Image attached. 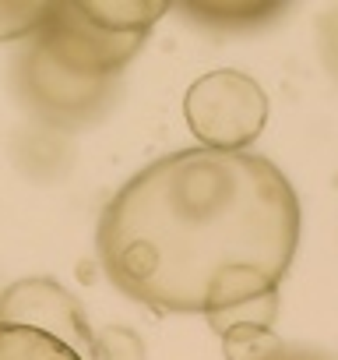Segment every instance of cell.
I'll use <instances>...</instances> for the list:
<instances>
[{
    "mask_svg": "<svg viewBox=\"0 0 338 360\" xmlns=\"http://www.w3.org/2000/svg\"><path fill=\"white\" fill-rule=\"evenodd\" d=\"M278 346H282V339L275 335V328L236 325V328L222 332V353H226V360H268Z\"/></svg>",
    "mask_w": 338,
    "mask_h": 360,
    "instance_id": "30bf717a",
    "label": "cell"
},
{
    "mask_svg": "<svg viewBox=\"0 0 338 360\" xmlns=\"http://www.w3.org/2000/svg\"><path fill=\"white\" fill-rule=\"evenodd\" d=\"M0 325L43 332L71 346L81 360H92L95 328L88 325L81 300L50 276H29L0 290Z\"/></svg>",
    "mask_w": 338,
    "mask_h": 360,
    "instance_id": "277c9868",
    "label": "cell"
},
{
    "mask_svg": "<svg viewBox=\"0 0 338 360\" xmlns=\"http://www.w3.org/2000/svg\"><path fill=\"white\" fill-rule=\"evenodd\" d=\"M11 82L22 106L36 120L60 131H78L102 120L120 96V78H88L57 60L39 39H29L18 50Z\"/></svg>",
    "mask_w": 338,
    "mask_h": 360,
    "instance_id": "7a4b0ae2",
    "label": "cell"
},
{
    "mask_svg": "<svg viewBox=\"0 0 338 360\" xmlns=\"http://www.w3.org/2000/svg\"><path fill=\"white\" fill-rule=\"evenodd\" d=\"M0 360H81L71 346L18 325H0Z\"/></svg>",
    "mask_w": 338,
    "mask_h": 360,
    "instance_id": "ba28073f",
    "label": "cell"
},
{
    "mask_svg": "<svg viewBox=\"0 0 338 360\" xmlns=\"http://www.w3.org/2000/svg\"><path fill=\"white\" fill-rule=\"evenodd\" d=\"M299 223V198L271 159L194 145L148 162L106 202L95 255L130 300L212 318L282 290Z\"/></svg>",
    "mask_w": 338,
    "mask_h": 360,
    "instance_id": "6da1fadb",
    "label": "cell"
},
{
    "mask_svg": "<svg viewBox=\"0 0 338 360\" xmlns=\"http://www.w3.org/2000/svg\"><path fill=\"white\" fill-rule=\"evenodd\" d=\"M180 11L191 22L215 32H250L282 18L289 4H282V0H187V4H180Z\"/></svg>",
    "mask_w": 338,
    "mask_h": 360,
    "instance_id": "8992f818",
    "label": "cell"
},
{
    "mask_svg": "<svg viewBox=\"0 0 338 360\" xmlns=\"http://www.w3.org/2000/svg\"><path fill=\"white\" fill-rule=\"evenodd\" d=\"M50 15V4L43 0H0V43L32 39Z\"/></svg>",
    "mask_w": 338,
    "mask_h": 360,
    "instance_id": "9c48e42d",
    "label": "cell"
},
{
    "mask_svg": "<svg viewBox=\"0 0 338 360\" xmlns=\"http://www.w3.org/2000/svg\"><path fill=\"white\" fill-rule=\"evenodd\" d=\"M92 360H144V339L130 325H106L95 332Z\"/></svg>",
    "mask_w": 338,
    "mask_h": 360,
    "instance_id": "8fae6325",
    "label": "cell"
},
{
    "mask_svg": "<svg viewBox=\"0 0 338 360\" xmlns=\"http://www.w3.org/2000/svg\"><path fill=\"white\" fill-rule=\"evenodd\" d=\"M32 39H39L57 60L88 78H120V71L141 53L148 36L106 32L95 22H88L78 11V4L60 0V4H50V15Z\"/></svg>",
    "mask_w": 338,
    "mask_h": 360,
    "instance_id": "5b68a950",
    "label": "cell"
},
{
    "mask_svg": "<svg viewBox=\"0 0 338 360\" xmlns=\"http://www.w3.org/2000/svg\"><path fill=\"white\" fill-rule=\"evenodd\" d=\"M184 120L201 148L247 152L268 124V92L243 71H208L187 89Z\"/></svg>",
    "mask_w": 338,
    "mask_h": 360,
    "instance_id": "3957f363",
    "label": "cell"
},
{
    "mask_svg": "<svg viewBox=\"0 0 338 360\" xmlns=\"http://www.w3.org/2000/svg\"><path fill=\"white\" fill-rule=\"evenodd\" d=\"M268 360H331L327 353H320V349H306V346H278Z\"/></svg>",
    "mask_w": 338,
    "mask_h": 360,
    "instance_id": "4fadbf2b",
    "label": "cell"
},
{
    "mask_svg": "<svg viewBox=\"0 0 338 360\" xmlns=\"http://www.w3.org/2000/svg\"><path fill=\"white\" fill-rule=\"evenodd\" d=\"M78 11L106 32L148 36L151 25L169 15V4L165 0H81Z\"/></svg>",
    "mask_w": 338,
    "mask_h": 360,
    "instance_id": "52a82bcc",
    "label": "cell"
},
{
    "mask_svg": "<svg viewBox=\"0 0 338 360\" xmlns=\"http://www.w3.org/2000/svg\"><path fill=\"white\" fill-rule=\"evenodd\" d=\"M317 53L324 71L338 82V4L317 18Z\"/></svg>",
    "mask_w": 338,
    "mask_h": 360,
    "instance_id": "7c38bea8",
    "label": "cell"
}]
</instances>
